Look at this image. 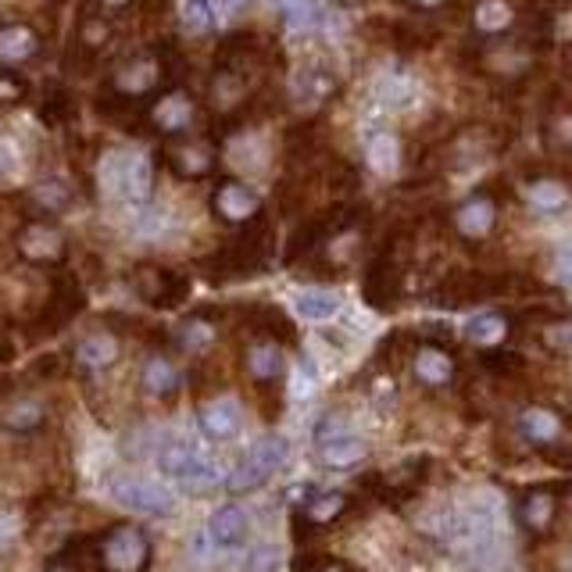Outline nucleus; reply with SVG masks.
<instances>
[{
	"label": "nucleus",
	"mask_w": 572,
	"mask_h": 572,
	"mask_svg": "<svg viewBox=\"0 0 572 572\" xmlns=\"http://www.w3.org/2000/svg\"><path fill=\"white\" fill-rule=\"evenodd\" d=\"M176 47L172 43H157V47H143L133 51L114 62L111 68V79L105 90L129 100V105H147V100L165 90L168 82H179L176 79Z\"/></svg>",
	"instance_id": "obj_1"
},
{
	"label": "nucleus",
	"mask_w": 572,
	"mask_h": 572,
	"mask_svg": "<svg viewBox=\"0 0 572 572\" xmlns=\"http://www.w3.org/2000/svg\"><path fill=\"white\" fill-rule=\"evenodd\" d=\"M272 254V229L265 222V215L251 226H243V233L222 248L219 254H211L205 262V276L215 283H229V279H248L254 272H262L268 265Z\"/></svg>",
	"instance_id": "obj_2"
},
{
	"label": "nucleus",
	"mask_w": 572,
	"mask_h": 572,
	"mask_svg": "<svg viewBox=\"0 0 572 572\" xmlns=\"http://www.w3.org/2000/svg\"><path fill=\"white\" fill-rule=\"evenodd\" d=\"M408 237H386L383 248L376 251V257L365 265V279H362V297L369 308H376L383 315L397 311L400 305V294H405V254H400V248H405Z\"/></svg>",
	"instance_id": "obj_3"
},
{
	"label": "nucleus",
	"mask_w": 572,
	"mask_h": 572,
	"mask_svg": "<svg viewBox=\"0 0 572 572\" xmlns=\"http://www.w3.org/2000/svg\"><path fill=\"white\" fill-rule=\"evenodd\" d=\"M197 114H200L197 97L183 82H168L165 90H157L143 105V125L165 140H179L197 125Z\"/></svg>",
	"instance_id": "obj_4"
},
{
	"label": "nucleus",
	"mask_w": 572,
	"mask_h": 572,
	"mask_svg": "<svg viewBox=\"0 0 572 572\" xmlns=\"http://www.w3.org/2000/svg\"><path fill=\"white\" fill-rule=\"evenodd\" d=\"M94 558L105 572H147L151 543L136 526H119V529H108V534L97 540Z\"/></svg>",
	"instance_id": "obj_5"
},
{
	"label": "nucleus",
	"mask_w": 572,
	"mask_h": 572,
	"mask_svg": "<svg viewBox=\"0 0 572 572\" xmlns=\"http://www.w3.org/2000/svg\"><path fill=\"white\" fill-rule=\"evenodd\" d=\"M286 454H290V448H286V440H279V437L257 440L254 448L240 458V465L233 469V476L226 480V486H229L233 494L257 491V486H265L272 476H276V469L286 462Z\"/></svg>",
	"instance_id": "obj_6"
},
{
	"label": "nucleus",
	"mask_w": 572,
	"mask_h": 572,
	"mask_svg": "<svg viewBox=\"0 0 572 572\" xmlns=\"http://www.w3.org/2000/svg\"><path fill=\"white\" fill-rule=\"evenodd\" d=\"M157 469H162V476L176 480L183 486H211L219 483V469H215L211 458H205L190 443H179L172 440L165 443L162 451H157Z\"/></svg>",
	"instance_id": "obj_7"
},
{
	"label": "nucleus",
	"mask_w": 572,
	"mask_h": 572,
	"mask_svg": "<svg viewBox=\"0 0 572 572\" xmlns=\"http://www.w3.org/2000/svg\"><path fill=\"white\" fill-rule=\"evenodd\" d=\"M14 248L25 257V262L33 265H43V268H57L65 262L68 254V240L62 237V229L47 219H33L19 229V237H14Z\"/></svg>",
	"instance_id": "obj_8"
},
{
	"label": "nucleus",
	"mask_w": 572,
	"mask_h": 572,
	"mask_svg": "<svg viewBox=\"0 0 572 572\" xmlns=\"http://www.w3.org/2000/svg\"><path fill=\"white\" fill-rule=\"evenodd\" d=\"M133 283H136V294L147 300L151 308H179L186 294H190V283L186 276H179L176 268H165V265H140L133 272Z\"/></svg>",
	"instance_id": "obj_9"
},
{
	"label": "nucleus",
	"mask_w": 572,
	"mask_h": 572,
	"mask_svg": "<svg viewBox=\"0 0 572 572\" xmlns=\"http://www.w3.org/2000/svg\"><path fill=\"white\" fill-rule=\"evenodd\" d=\"M211 211L226 226H251L262 219V197L240 179H219L211 194Z\"/></svg>",
	"instance_id": "obj_10"
},
{
	"label": "nucleus",
	"mask_w": 572,
	"mask_h": 572,
	"mask_svg": "<svg viewBox=\"0 0 572 572\" xmlns=\"http://www.w3.org/2000/svg\"><path fill=\"white\" fill-rule=\"evenodd\" d=\"M162 157H165L172 176L186 179V183L208 179L215 172V143H208V140H194V136L168 140V147L162 151Z\"/></svg>",
	"instance_id": "obj_11"
},
{
	"label": "nucleus",
	"mask_w": 572,
	"mask_h": 572,
	"mask_svg": "<svg viewBox=\"0 0 572 572\" xmlns=\"http://www.w3.org/2000/svg\"><path fill=\"white\" fill-rule=\"evenodd\" d=\"M111 179L125 205L143 208L154 194V162L147 154H119L111 162Z\"/></svg>",
	"instance_id": "obj_12"
},
{
	"label": "nucleus",
	"mask_w": 572,
	"mask_h": 572,
	"mask_svg": "<svg viewBox=\"0 0 572 572\" xmlns=\"http://www.w3.org/2000/svg\"><path fill=\"white\" fill-rule=\"evenodd\" d=\"M82 308H86V294H82L79 279L72 276V272H57L47 305H43V311H40V322H43L40 326V337L57 333V329L68 326Z\"/></svg>",
	"instance_id": "obj_13"
},
{
	"label": "nucleus",
	"mask_w": 572,
	"mask_h": 572,
	"mask_svg": "<svg viewBox=\"0 0 572 572\" xmlns=\"http://www.w3.org/2000/svg\"><path fill=\"white\" fill-rule=\"evenodd\" d=\"M111 497H114V505H122L133 515H147V519H165V515L176 512L172 494L147 480H114Z\"/></svg>",
	"instance_id": "obj_14"
},
{
	"label": "nucleus",
	"mask_w": 572,
	"mask_h": 572,
	"mask_svg": "<svg viewBox=\"0 0 572 572\" xmlns=\"http://www.w3.org/2000/svg\"><path fill=\"white\" fill-rule=\"evenodd\" d=\"M454 229L465 240H486L497 229V200L491 190L472 194L454 208Z\"/></svg>",
	"instance_id": "obj_15"
},
{
	"label": "nucleus",
	"mask_w": 572,
	"mask_h": 572,
	"mask_svg": "<svg viewBox=\"0 0 572 572\" xmlns=\"http://www.w3.org/2000/svg\"><path fill=\"white\" fill-rule=\"evenodd\" d=\"M337 94H340V79L329 68H322V65L300 68L294 76V86H290V100L297 108H305V111H315V108L329 105V100H333Z\"/></svg>",
	"instance_id": "obj_16"
},
{
	"label": "nucleus",
	"mask_w": 572,
	"mask_h": 572,
	"mask_svg": "<svg viewBox=\"0 0 572 572\" xmlns=\"http://www.w3.org/2000/svg\"><path fill=\"white\" fill-rule=\"evenodd\" d=\"M111 43H114V22L108 14L86 8L76 22V36H72V51H76V57H82V62H97Z\"/></svg>",
	"instance_id": "obj_17"
},
{
	"label": "nucleus",
	"mask_w": 572,
	"mask_h": 572,
	"mask_svg": "<svg viewBox=\"0 0 572 572\" xmlns=\"http://www.w3.org/2000/svg\"><path fill=\"white\" fill-rule=\"evenodd\" d=\"M40 54V33L29 22H4L0 25V62L22 65Z\"/></svg>",
	"instance_id": "obj_18"
},
{
	"label": "nucleus",
	"mask_w": 572,
	"mask_h": 572,
	"mask_svg": "<svg viewBox=\"0 0 572 572\" xmlns=\"http://www.w3.org/2000/svg\"><path fill=\"white\" fill-rule=\"evenodd\" d=\"M251 534V519L240 505H226L208 519V540L215 548H240Z\"/></svg>",
	"instance_id": "obj_19"
},
{
	"label": "nucleus",
	"mask_w": 572,
	"mask_h": 572,
	"mask_svg": "<svg viewBox=\"0 0 572 572\" xmlns=\"http://www.w3.org/2000/svg\"><path fill=\"white\" fill-rule=\"evenodd\" d=\"M558 515V497L551 494V486H529V491L519 497V522L534 534H548L554 526Z\"/></svg>",
	"instance_id": "obj_20"
},
{
	"label": "nucleus",
	"mask_w": 572,
	"mask_h": 572,
	"mask_svg": "<svg viewBox=\"0 0 572 572\" xmlns=\"http://www.w3.org/2000/svg\"><path fill=\"white\" fill-rule=\"evenodd\" d=\"M197 426L208 440H233L240 433V408L233 400H215V405L200 408Z\"/></svg>",
	"instance_id": "obj_21"
},
{
	"label": "nucleus",
	"mask_w": 572,
	"mask_h": 572,
	"mask_svg": "<svg viewBox=\"0 0 572 572\" xmlns=\"http://www.w3.org/2000/svg\"><path fill=\"white\" fill-rule=\"evenodd\" d=\"M543 143L551 151L572 154V100L554 97V105L543 114Z\"/></svg>",
	"instance_id": "obj_22"
},
{
	"label": "nucleus",
	"mask_w": 572,
	"mask_h": 572,
	"mask_svg": "<svg viewBox=\"0 0 572 572\" xmlns=\"http://www.w3.org/2000/svg\"><path fill=\"white\" fill-rule=\"evenodd\" d=\"M515 8H512V0H480L476 11H472V25H476V33L480 36H505L508 29L515 25Z\"/></svg>",
	"instance_id": "obj_23"
},
{
	"label": "nucleus",
	"mask_w": 572,
	"mask_h": 572,
	"mask_svg": "<svg viewBox=\"0 0 572 572\" xmlns=\"http://www.w3.org/2000/svg\"><path fill=\"white\" fill-rule=\"evenodd\" d=\"M36 111H40L43 125H68L72 119H76V97H72L65 86L51 82V86H43L40 90Z\"/></svg>",
	"instance_id": "obj_24"
},
{
	"label": "nucleus",
	"mask_w": 572,
	"mask_h": 572,
	"mask_svg": "<svg viewBox=\"0 0 572 572\" xmlns=\"http://www.w3.org/2000/svg\"><path fill=\"white\" fill-rule=\"evenodd\" d=\"M248 315L254 319L251 326H254L262 337L276 340V343H294V340H297V329H294L290 319H286L283 308H276V305H251Z\"/></svg>",
	"instance_id": "obj_25"
},
{
	"label": "nucleus",
	"mask_w": 572,
	"mask_h": 572,
	"mask_svg": "<svg viewBox=\"0 0 572 572\" xmlns=\"http://www.w3.org/2000/svg\"><path fill=\"white\" fill-rule=\"evenodd\" d=\"M179 369L168 362L165 354H151L147 365H143V391H147L151 397H172L179 391Z\"/></svg>",
	"instance_id": "obj_26"
},
{
	"label": "nucleus",
	"mask_w": 572,
	"mask_h": 572,
	"mask_svg": "<svg viewBox=\"0 0 572 572\" xmlns=\"http://www.w3.org/2000/svg\"><path fill=\"white\" fill-rule=\"evenodd\" d=\"M319 448L329 469H354L365 458V440H358L354 433H337L329 440H319Z\"/></svg>",
	"instance_id": "obj_27"
},
{
	"label": "nucleus",
	"mask_w": 572,
	"mask_h": 572,
	"mask_svg": "<svg viewBox=\"0 0 572 572\" xmlns=\"http://www.w3.org/2000/svg\"><path fill=\"white\" fill-rule=\"evenodd\" d=\"M248 372L257 386H279L283 383V354L276 343H262V348H251L248 354Z\"/></svg>",
	"instance_id": "obj_28"
},
{
	"label": "nucleus",
	"mask_w": 572,
	"mask_h": 572,
	"mask_svg": "<svg viewBox=\"0 0 572 572\" xmlns=\"http://www.w3.org/2000/svg\"><path fill=\"white\" fill-rule=\"evenodd\" d=\"M76 362L82 369H90V372H100V369L114 365V362H119V340L108 337V333L86 337L79 348H76Z\"/></svg>",
	"instance_id": "obj_29"
},
{
	"label": "nucleus",
	"mask_w": 572,
	"mask_h": 572,
	"mask_svg": "<svg viewBox=\"0 0 572 572\" xmlns=\"http://www.w3.org/2000/svg\"><path fill=\"white\" fill-rule=\"evenodd\" d=\"M465 337L476 343V348H497V343L508 337V319L501 311H480L465 322Z\"/></svg>",
	"instance_id": "obj_30"
},
{
	"label": "nucleus",
	"mask_w": 572,
	"mask_h": 572,
	"mask_svg": "<svg viewBox=\"0 0 572 572\" xmlns=\"http://www.w3.org/2000/svg\"><path fill=\"white\" fill-rule=\"evenodd\" d=\"M386 29V43L397 51V54H415V51H426L433 47L437 33H429L422 25H408V22H380Z\"/></svg>",
	"instance_id": "obj_31"
},
{
	"label": "nucleus",
	"mask_w": 572,
	"mask_h": 572,
	"mask_svg": "<svg viewBox=\"0 0 572 572\" xmlns=\"http://www.w3.org/2000/svg\"><path fill=\"white\" fill-rule=\"evenodd\" d=\"M365 162L372 172H380V176H391L400 165V143L397 136L391 133H372L369 143H365Z\"/></svg>",
	"instance_id": "obj_32"
},
{
	"label": "nucleus",
	"mask_w": 572,
	"mask_h": 572,
	"mask_svg": "<svg viewBox=\"0 0 572 572\" xmlns=\"http://www.w3.org/2000/svg\"><path fill=\"white\" fill-rule=\"evenodd\" d=\"M176 11H179V22L190 29V33H211L222 19L219 0H176Z\"/></svg>",
	"instance_id": "obj_33"
},
{
	"label": "nucleus",
	"mask_w": 572,
	"mask_h": 572,
	"mask_svg": "<svg viewBox=\"0 0 572 572\" xmlns=\"http://www.w3.org/2000/svg\"><path fill=\"white\" fill-rule=\"evenodd\" d=\"M451 372H454V362L440 348H422L415 354V376L426 386H443L451 380Z\"/></svg>",
	"instance_id": "obj_34"
},
{
	"label": "nucleus",
	"mask_w": 572,
	"mask_h": 572,
	"mask_svg": "<svg viewBox=\"0 0 572 572\" xmlns=\"http://www.w3.org/2000/svg\"><path fill=\"white\" fill-rule=\"evenodd\" d=\"M519 429H522V437L534 440V443H554L558 437H562V422L543 408H526L519 415Z\"/></svg>",
	"instance_id": "obj_35"
},
{
	"label": "nucleus",
	"mask_w": 572,
	"mask_h": 572,
	"mask_svg": "<svg viewBox=\"0 0 572 572\" xmlns=\"http://www.w3.org/2000/svg\"><path fill=\"white\" fill-rule=\"evenodd\" d=\"M294 308L305 322H329L340 311V297L333 290H305Z\"/></svg>",
	"instance_id": "obj_36"
},
{
	"label": "nucleus",
	"mask_w": 572,
	"mask_h": 572,
	"mask_svg": "<svg viewBox=\"0 0 572 572\" xmlns=\"http://www.w3.org/2000/svg\"><path fill=\"white\" fill-rule=\"evenodd\" d=\"M279 11L290 29H297V33H305V29H315L322 19L319 11V0H279Z\"/></svg>",
	"instance_id": "obj_37"
},
{
	"label": "nucleus",
	"mask_w": 572,
	"mask_h": 572,
	"mask_svg": "<svg viewBox=\"0 0 572 572\" xmlns=\"http://www.w3.org/2000/svg\"><path fill=\"white\" fill-rule=\"evenodd\" d=\"M33 200H36L40 211L57 215V211H65L72 205V190H68L62 179H43L36 190H33Z\"/></svg>",
	"instance_id": "obj_38"
},
{
	"label": "nucleus",
	"mask_w": 572,
	"mask_h": 572,
	"mask_svg": "<svg viewBox=\"0 0 572 572\" xmlns=\"http://www.w3.org/2000/svg\"><path fill=\"white\" fill-rule=\"evenodd\" d=\"M529 205L537 211H562L565 208V186L558 179H534L529 186Z\"/></svg>",
	"instance_id": "obj_39"
},
{
	"label": "nucleus",
	"mask_w": 572,
	"mask_h": 572,
	"mask_svg": "<svg viewBox=\"0 0 572 572\" xmlns=\"http://www.w3.org/2000/svg\"><path fill=\"white\" fill-rule=\"evenodd\" d=\"M290 572H358L351 562H343V558H333V554H322V551H300L294 558Z\"/></svg>",
	"instance_id": "obj_40"
},
{
	"label": "nucleus",
	"mask_w": 572,
	"mask_h": 572,
	"mask_svg": "<svg viewBox=\"0 0 572 572\" xmlns=\"http://www.w3.org/2000/svg\"><path fill=\"white\" fill-rule=\"evenodd\" d=\"M40 422H43V408L36 400H19V405H11L4 411V426L11 433H33Z\"/></svg>",
	"instance_id": "obj_41"
},
{
	"label": "nucleus",
	"mask_w": 572,
	"mask_h": 572,
	"mask_svg": "<svg viewBox=\"0 0 572 572\" xmlns=\"http://www.w3.org/2000/svg\"><path fill=\"white\" fill-rule=\"evenodd\" d=\"M33 94L25 76H19L14 68H0V108H19Z\"/></svg>",
	"instance_id": "obj_42"
},
{
	"label": "nucleus",
	"mask_w": 572,
	"mask_h": 572,
	"mask_svg": "<svg viewBox=\"0 0 572 572\" xmlns=\"http://www.w3.org/2000/svg\"><path fill=\"white\" fill-rule=\"evenodd\" d=\"M179 343L186 351H205L208 343H211V329L200 322V319H190V322H183L179 326Z\"/></svg>",
	"instance_id": "obj_43"
},
{
	"label": "nucleus",
	"mask_w": 572,
	"mask_h": 572,
	"mask_svg": "<svg viewBox=\"0 0 572 572\" xmlns=\"http://www.w3.org/2000/svg\"><path fill=\"white\" fill-rule=\"evenodd\" d=\"M483 365H486V369H494V372H501V376H512V372H519V369H522V358L515 354V351H505V354L486 351V354H483Z\"/></svg>",
	"instance_id": "obj_44"
},
{
	"label": "nucleus",
	"mask_w": 572,
	"mask_h": 572,
	"mask_svg": "<svg viewBox=\"0 0 572 572\" xmlns=\"http://www.w3.org/2000/svg\"><path fill=\"white\" fill-rule=\"evenodd\" d=\"M276 565H279L276 548H257L251 554V562H248V572H276Z\"/></svg>",
	"instance_id": "obj_45"
},
{
	"label": "nucleus",
	"mask_w": 572,
	"mask_h": 572,
	"mask_svg": "<svg viewBox=\"0 0 572 572\" xmlns=\"http://www.w3.org/2000/svg\"><path fill=\"white\" fill-rule=\"evenodd\" d=\"M133 4H136V0H90V8H94V11H100V14H108V19H111V14H122V11H129Z\"/></svg>",
	"instance_id": "obj_46"
},
{
	"label": "nucleus",
	"mask_w": 572,
	"mask_h": 572,
	"mask_svg": "<svg viewBox=\"0 0 572 572\" xmlns=\"http://www.w3.org/2000/svg\"><path fill=\"white\" fill-rule=\"evenodd\" d=\"M400 4H408L411 11H419V14H433V11H440V8L454 4V0H400Z\"/></svg>",
	"instance_id": "obj_47"
},
{
	"label": "nucleus",
	"mask_w": 572,
	"mask_h": 572,
	"mask_svg": "<svg viewBox=\"0 0 572 572\" xmlns=\"http://www.w3.org/2000/svg\"><path fill=\"white\" fill-rule=\"evenodd\" d=\"M558 276H562V283H572V243L558 251Z\"/></svg>",
	"instance_id": "obj_48"
},
{
	"label": "nucleus",
	"mask_w": 572,
	"mask_h": 572,
	"mask_svg": "<svg viewBox=\"0 0 572 572\" xmlns=\"http://www.w3.org/2000/svg\"><path fill=\"white\" fill-rule=\"evenodd\" d=\"M248 8V0H219V11L222 14H237V11H243Z\"/></svg>",
	"instance_id": "obj_49"
},
{
	"label": "nucleus",
	"mask_w": 572,
	"mask_h": 572,
	"mask_svg": "<svg viewBox=\"0 0 572 572\" xmlns=\"http://www.w3.org/2000/svg\"><path fill=\"white\" fill-rule=\"evenodd\" d=\"M57 365H62V358H43V362L33 365V369H40L43 376H54V369H57Z\"/></svg>",
	"instance_id": "obj_50"
},
{
	"label": "nucleus",
	"mask_w": 572,
	"mask_h": 572,
	"mask_svg": "<svg viewBox=\"0 0 572 572\" xmlns=\"http://www.w3.org/2000/svg\"><path fill=\"white\" fill-rule=\"evenodd\" d=\"M47 572H79V565H76V562H68V558H57V562H54Z\"/></svg>",
	"instance_id": "obj_51"
},
{
	"label": "nucleus",
	"mask_w": 572,
	"mask_h": 572,
	"mask_svg": "<svg viewBox=\"0 0 572 572\" xmlns=\"http://www.w3.org/2000/svg\"><path fill=\"white\" fill-rule=\"evenodd\" d=\"M8 172H11V151L0 143V176H8Z\"/></svg>",
	"instance_id": "obj_52"
},
{
	"label": "nucleus",
	"mask_w": 572,
	"mask_h": 572,
	"mask_svg": "<svg viewBox=\"0 0 572 572\" xmlns=\"http://www.w3.org/2000/svg\"><path fill=\"white\" fill-rule=\"evenodd\" d=\"M11 534H14V522L11 519H0V543H4Z\"/></svg>",
	"instance_id": "obj_53"
},
{
	"label": "nucleus",
	"mask_w": 572,
	"mask_h": 572,
	"mask_svg": "<svg viewBox=\"0 0 572 572\" xmlns=\"http://www.w3.org/2000/svg\"><path fill=\"white\" fill-rule=\"evenodd\" d=\"M562 4H565V0H562Z\"/></svg>",
	"instance_id": "obj_54"
}]
</instances>
